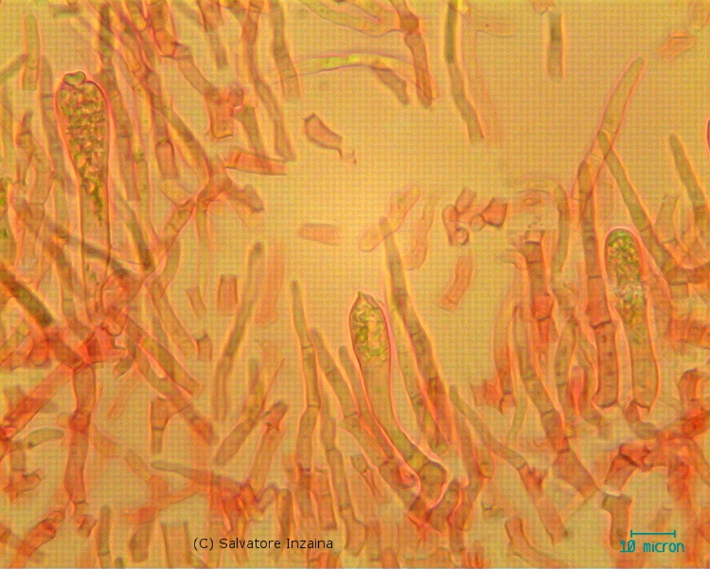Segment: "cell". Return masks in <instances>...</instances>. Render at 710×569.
Wrapping results in <instances>:
<instances>
[{
    "instance_id": "6da1fadb",
    "label": "cell",
    "mask_w": 710,
    "mask_h": 569,
    "mask_svg": "<svg viewBox=\"0 0 710 569\" xmlns=\"http://www.w3.org/2000/svg\"><path fill=\"white\" fill-rule=\"evenodd\" d=\"M406 325H408L411 339H412L414 347H415L419 363H421V369L423 370V372L426 371L428 374H430L431 371L433 370V367L432 362H431L430 347H429L425 333L423 332V328L419 324L417 318L412 313L406 317Z\"/></svg>"
},
{
    "instance_id": "7a4b0ae2",
    "label": "cell",
    "mask_w": 710,
    "mask_h": 569,
    "mask_svg": "<svg viewBox=\"0 0 710 569\" xmlns=\"http://www.w3.org/2000/svg\"><path fill=\"white\" fill-rule=\"evenodd\" d=\"M12 290H14V293H19V297H19L20 301L23 302L24 305L29 308L30 312L34 313L35 316H39L40 322H41V318H43V320H44V324H49L50 321L49 318L47 317V315L45 314L44 310H43L41 305H40L39 303L37 302V300H35L31 294H29V292L24 290V289H22V288L19 287Z\"/></svg>"
}]
</instances>
